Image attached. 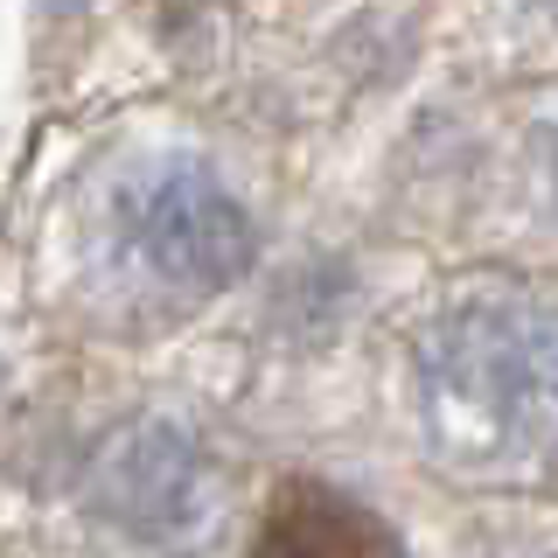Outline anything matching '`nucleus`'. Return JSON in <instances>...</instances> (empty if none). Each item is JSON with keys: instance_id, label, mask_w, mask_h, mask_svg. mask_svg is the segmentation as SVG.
<instances>
[{"instance_id": "f257e3e1", "label": "nucleus", "mask_w": 558, "mask_h": 558, "mask_svg": "<svg viewBox=\"0 0 558 558\" xmlns=\"http://www.w3.org/2000/svg\"><path fill=\"white\" fill-rule=\"evenodd\" d=\"M418 418L461 475H523L558 453V307L517 287L453 301L418 336Z\"/></svg>"}, {"instance_id": "f03ea898", "label": "nucleus", "mask_w": 558, "mask_h": 558, "mask_svg": "<svg viewBox=\"0 0 558 558\" xmlns=\"http://www.w3.org/2000/svg\"><path fill=\"white\" fill-rule=\"evenodd\" d=\"M119 244L140 272H154L174 293H217L252 266V217L209 161L161 154L133 168L112 203Z\"/></svg>"}, {"instance_id": "7ed1b4c3", "label": "nucleus", "mask_w": 558, "mask_h": 558, "mask_svg": "<svg viewBox=\"0 0 558 558\" xmlns=\"http://www.w3.org/2000/svg\"><path fill=\"white\" fill-rule=\"evenodd\" d=\"M196 488H203V453H196V433L174 426V418H133L92 461L98 517L140 537H168L189 517Z\"/></svg>"}, {"instance_id": "20e7f679", "label": "nucleus", "mask_w": 558, "mask_h": 558, "mask_svg": "<svg viewBox=\"0 0 558 558\" xmlns=\"http://www.w3.org/2000/svg\"><path fill=\"white\" fill-rule=\"evenodd\" d=\"M244 558H405V545H398V531L371 502L301 475L272 496V510L258 517V537Z\"/></svg>"}, {"instance_id": "39448f33", "label": "nucleus", "mask_w": 558, "mask_h": 558, "mask_svg": "<svg viewBox=\"0 0 558 558\" xmlns=\"http://www.w3.org/2000/svg\"><path fill=\"white\" fill-rule=\"evenodd\" d=\"M545 8H551V22H558V0H545Z\"/></svg>"}]
</instances>
